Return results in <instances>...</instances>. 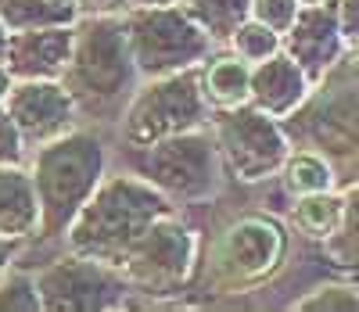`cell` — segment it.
Wrapping results in <instances>:
<instances>
[{
	"mask_svg": "<svg viewBox=\"0 0 359 312\" xmlns=\"http://www.w3.org/2000/svg\"><path fill=\"white\" fill-rule=\"evenodd\" d=\"M76 15L90 18V15H126L130 11V0H72Z\"/></svg>",
	"mask_w": 359,
	"mask_h": 312,
	"instance_id": "f1b7e54d",
	"label": "cell"
},
{
	"mask_svg": "<svg viewBox=\"0 0 359 312\" xmlns=\"http://www.w3.org/2000/svg\"><path fill=\"white\" fill-rule=\"evenodd\" d=\"M208 118H212V108L201 93L198 69H184L144 79V86L130 93L118 133H123V144L133 151L187 130H201L208 126Z\"/></svg>",
	"mask_w": 359,
	"mask_h": 312,
	"instance_id": "5b68a950",
	"label": "cell"
},
{
	"mask_svg": "<svg viewBox=\"0 0 359 312\" xmlns=\"http://www.w3.org/2000/svg\"><path fill=\"white\" fill-rule=\"evenodd\" d=\"M298 8H302L298 0H252L248 18L262 22L266 29H273V33H280V36H284V29L294 22Z\"/></svg>",
	"mask_w": 359,
	"mask_h": 312,
	"instance_id": "484cf974",
	"label": "cell"
},
{
	"mask_svg": "<svg viewBox=\"0 0 359 312\" xmlns=\"http://www.w3.org/2000/svg\"><path fill=\"white\" fill-rule=\"evenodd\" d=\"M40 233V201L33 191V176L18 165H0V237L33 240Z\"/></svg>",
	"mask_w": 359,
	"mask_h": 312,
	"instance_id": "2e32d148",
	"label": "cell"
},
{
	"mask_svg": "<svg viewBox=\"0 0 359 312\" xmlns=\"http://www.w3.org/2000/svg\"><path fill=\"white\" fill-rule=\"evenodd\" d=\"M298 4H331V0H298Z\"/></svg>",
	"mask_w": 359,
	"mask_h": 312,
	"instance_id": "836d02e7",
	"label": "cell"
},
{
	"mask_svg": "<svg viewBox=\"0 0 359 312\" xmlns=\"http://www.w3.org/2000/svg\"><path fill=\"white\" fill-rule=\"evenodd\" d=\"M118 273L130 291L151 298L180 294L198 273V233L180 219V212H169L144 230V237L126 252Z\"/></svg>",
	"mask_w": 359,
	"mask_h": 312,
	"instance_id": "9c48e42d",
	"label": "cell"
},
{
	"mask_svg": "<svg viewBox=\"0 0 359 312\" xmlns=\"http://www.w3.org/2000/svg\"><path fill=\"white\" fill-rule=\"evenodd\" d=\"M162 4H180V0H130V8H162Z\"/></svg>",
	"mask_w": 359,
	"mask_h": 312,
	"instance_id": "1f68e13d",
	"label": "cell"
},
{
	"mask_svg": "<svg viewBox=\"0 0 359 312\" xmlns=\"http://www.w3.org/2000/svg\"><path fill=\"white\" fill-rule=\"evenodd\" d=\"M291 308H298V312H352V308H359V287L355 284H323V287H313L306 298L291 301Z\"/></svg>",
	"mask_w": 359,
	"mask_h": 312,
	"instance_id": "d4e9b609",
	"label": "cell"
},
{
	"mask_svg": "<svg viewBox=\"0 0 359 312\" xmlns=\"http://www.w3.org/2000/svg\"><path fill=\"white\" fill-rule=\"evenodd\" d=\"M341 215V191H316V194H298L294 198V226L313 240H323L334 230Z\"/></svg>",
	"mask_w": 359,
	"mask_h": 312,
	"instance_id": "7402d4cb",
	"label": "cell"
},
{
	"mask_svg": "<svg viewBox=\"0 0 359 312\" xmlns=\"http://www.w3.org/2000/svg\"><path fill=\"white\" fill-rule=\"evenodd\" d=\"M334 4V18H338V33L345 40V47H359V0H331Z\"/></svg>",
	"mask_w": 359,
	"mask_h": 312,
	"instance_id": "83f0119b",
	"label": "cell"
},
{
	"mask_svg": "<svg viewBox=\"0 0 359 312\" xmlns=\"http://www.w3.org/2000/svg\"><path fill=\"white\" fill-rule=\"evenodd\" d=\"M176 212V205L155 191L151 183L137 172H118L97 183V191L86 198L72 226L65 230L69 252L97 259L104 266H123L126 252L144 237V230L162 215Z\"/></svg>",
	"mask_w": 359,
	"mask_h": 312,
	"instance_id": "6da1fadb",
	"label": "cell"
},
{
	"mask_svg": "<svg viewBox=\"0 0 359 312\" xmlns=\"http://www.w3.org/2000/svg\"><path fill=\"white\" fill-rule=\"evenodd\" d=\"M180 4H184L187 15L208 33V40L219 47L233 36V29L248 18L252 0H180Z\"/></svg>",
	"mask_w": 359,
	"mask_h": 312,
	"instance_id": "ffe728a7",
	"label": "cell"
},
{
	"mask_svg": "<svg viewBox=\"0 0 359 312\" xmlns=\"http://www.w3.org/2000/svg\"><path fill=\"white\" fill-rule=\"evenodd\" d=\"M123 22H126V40H130L137 76L144 79L198 69L216 47L205 29L187 15L184 4L130 8Z\"/></svg>",
	"mask_w": 359,
	"mask_h": 312,
	"instance_id": "52a82bcc",
	"label": "cell"
},
{
	"mask_svg": "<svg viewBox=\"0 0 359 312\" xmlns=\"http://www.w3.org/2000/svg\"><path fill=\"white\" fill-rule=\"evenodd\" d=\"M72 25L15 29L4 50L8 72L15 79H62L72 54Z\"/></svg>",
	"mask_w": 359,
	"mask_h": 312,
	"instance_id": "5bb4252c",
	"label": "cell"
},
{
	"mask_svg": "<svg viewBox=\"0 0 359 312\" xmlns=\"http://www.w3.org/2000/svg\"><path fill=\"white\" fill-rule=\"evenodd\" d=\"M309 76L294 65V61L277 50L273 57L259 61V65H252V76H248V104L273 115V118H287L298 104H302L309 97Z\"/></svg>",
	"mask_w": 359,
	"mask_h": 312,
	"instance_id": "9a60e30c",
	"label": "cell"
},
{
	"mask_svg": "<svg viewBox=\"0 0 359 312\" xmlns=\"http://www.w3.org/2000/svg\"><path fill=\"white\" fill-rule=\"evenodd\" d=\"M280 126L291 147L320 151L338 179H359V47L345 50L338 65L313 83L309 97L280 118Z\"/></svg>",
	"mask_w": 359,
	"mask_h": 312,
	"instance_id": "7a4b0ae2",
	"label": "cell"
},
{
	"mask_svg": "<svg viewBox=\"0 0 359 312\" xmlns=\"http://www.w3.org/2000/svg\"><path fill=\"white\" fill-rule=\"evenodd\" d=\"M4 108L22 133L25 147H40L76 126L79 104L62 79H15Z\"/></svg>",
	"mask_w": 359,
	"mask_h": 312,
	"instance_id": "7c38bea8",
	"label": "cell"
},
{
	"mask_svg": "<svg viewBox=\"0 0 359 312\" xmlns=\"http://www.w3.org/2000/svg\"><path fill=\"white\" fill-rule=\"evenodd\" d=\"M287 252V233L269 215L237 219L212 252V280L223 291H248L280 266Z\"/></svg>",
	"mask_w": 359,
	"mask_h": 312,
	"instance_id": "8fae6325",
	"label": "cell"
},
{
	"mask_svg": "<svg viewBox=\"0 0 359 312\" xmlns=\"http://www.w3.org/2000/svg\"><path fill=\"white\" fill-rule=\"evenodd\" d=\"M226 47L241 57V61H248V65H259V61L273 57V54L280 50V33L266 29V25L255 22V18H245L241 25L233 29V36L226 40Z\"/></svg>",
	"mask_w": 359,
	"mask_h": 312,
	"instance_id": "603a6c76",
	"label": "cell"
},
{
	"mask_svg": "<svg viewBox=\"0 0 359 312\" xmlns=\"http://www.w3.org/2000/svg\"><path fill=\"white\" fill-rule=\"evenodd\" d=\"M133 154L137 176H144L172 205L208 201L223 183V162L208 126L155 140L147 147H133Z\"/></svg>",
	"mask_w": 359,
	"mask_h": 312,
	"instance_id": "8992f818",
	"label": "cell"
},
{
	"mask_svg": "<svg viewBox=\"0 0 359 312\" xmlns=\"http://www.w3.org/2000/svg\"><path fill=\"white\" fill-rule=\"evenodd\" d=\"M280 50L309 76V83H320L348 50L338 33L334 4H302L298 8L294 22L280 36Z\"/></svg>",
	"mask_w": 359,
	"mask_h": 312,
	"instance_id": "4fadbf2b",
	"label": "cell"
},
{
	"mask_svg": "<svg viewBox=\"0 0 359 312\" xmlns=\"http://www.w3.org/2000/svg\"><path fill=\"white\" fill-rule=\"evenodd\" d=\"M18 247L22 240H11V237H0V273H4L15 259H18Z\"/></svg>",
	"mask_w": 359,
	"mask_h": 312,
	"instance_id": "f546056e",
	"label": "cell"
},
{
	"mask_svg": "<svg viewBox=\"0 0 359 312\" xmlns=\"http://www.w3.org/2000/svg\"><path fill=\"white\" fill-rule=\"evenodd\" d=\"M33 276L43 312H108L118 308L130 294V284L115 266H104L76 252L43 266Z\"/></svg>",
	"mask_w": 359,
	"mask_h": 312,
	"instance_id": "30bf717a",
	"label": "cell"
},
{
	"mask_svg": "<svg viewBox=\"0 0 359 312\" xmlns=\"http://www.w3.org/2000/svg\"><path fill=\"white\" fill-rule=\"evenodd\" d=\"M208 126H212L208 133L216 140L223 172L237 183H262L269 176H277L291 151V140L280 126V118L266 115L252 104L212 111Z\"/></svg>",
	"mask_w": 359,
	"mask_h": 312,
	"instance_id": "ba28073f",
	"label": "cell"
},
{
	"mask_svg": "<svg viewBox=\"0 0 359 312\" xmlns=\"http://www.w3.org/2000/svg\"><path fill=\"white\" fill-rule=\"evenodd\" d=\"M62 83L86 111H108L137 90V65L123 15H90L72 25V54Z\"/></svg>",
	"mask_w": 359,
	"mask_h": 312,
	"instance_id": "277c9868",
	"label": "cell"
},
{
	"mask_svg": "<svg viewBox=\"0 0 359 312\" xmlns=\"http://www.w3.org/2000/svg\"><path fill=\"white\" fill-rule=\"evenodd\" d=\"M320 247H323V255H327L331 266L359 276V179L345 183L341 215H338L334 230L320 240Z\"/></svg>",
	"mask_w": 359,
	"mask_h": 312,
	"instance_id": "ac0fdd59",
	"label": "cell"
},
{
	"mask_svg": "<svg viewBox=\"0 0 359 312\" xmlns=\"http://www.w3.org/2000/svg\"><path fill=\"white\" fill-rule=\"evenodd\" d=\"M11 83H15V76L8 72V65H4V61H0V104H4V97H8Z\"/></svg>",
	"mask_w": 359,
	"mask_h": 312,
	"instance_id": "4dcf8cb0",
	"label": "cell"
},
{
	"mask_svg": "<svg viewBox=\"0 0 359 312\" xmlns=\"http://www.w3.org/2000/svg\"><path fill=\"white\" fill-rule=\"evenodd\" d=\"M248 76H252V65L241 61L233 50L208 54L198 65V83L212 111L248 104Z\"/></svg>",
	"mask_w": 359,
	"mask_h": 312,
	"instance_id": "e0dca14e",
	"label": "cell"
},
{
	"mask_svg": "<svg viewBox=\"0 0 359 312\" xmlns=\"http://www.w3.org/2000/svg\"><path fill=\"white\" fill-rule=\"evenodd\" d=\"M22 154H25V140H22V133L15 130L8 108L0 104V165H18Z\"/></svg>",
	"mask_w": 359,
	"mask_h": 312,
	"instance_id": "4316f807",
	"label": "cell"
},
{
	"mask_svg": "<svg viewBox=\"0 0 359 312\" xmlns=\"http://www.w3.org/2000/svg\"><path fill=\"white\" fill-rule=\"evenodd\" d=\"M0 18L15 33L36 25H72L79 15L72 0H0Z\"/></svg>",
	"mask_w": 359,
	"mask_h": 312,
	"instance_id": "44dd1931",
	"label": "cell"
},
{
	"mask_svg": "<svg viewBox=\"0 0 359 312\" xmlns=\"http://www.w3.org/2000/svg\"><path fill=\"white\" fill-rule=\"evenodd\" d=\"M280 176L287 183V191L298 198V194H316V191H331L338 186V176L331 169V162L323 158L320 151H309V147H291L287 158L280 165Z\"/></svg>",
	"mask_w": 359,
	"mask_h": 312,
	"instance_id": "d6986e66",
	"label": "cell"
},
{
	"mask_svg": "<svg viewBox=\"0 0 359 312\" xmlns=\"http://www.w3.org/2000/svg\"><path fill=\"white\" fill-rule=\"evenodd\" d=\"M8 40H11V29H8V22L0 18V61H4V50H8Z\"/></svg>",
	"mask_w": 359,
	"mask_h": 312,
	"instance_id": "d6a6232c",
	"label": "cell"
},
{
	"mask_svg": "<svg viewBox=\"0 0 359 312\" xmlns=\"http://www.w3.org/2000/svg\"><path fill=\"white\" fill-rule=\"evenodd\" d=\"M108 158L104 144L90 130H69L36 147L29 176H33V191L40 201V233L43 240L65 237L86 198L97 191L104 179Z\"/></svg>",
	"mask_w": 359,
	"mask_h": 312,
	"instance_id": "3957f363",
	"label": "cell"
},
{
	"mask_svg": "<svg viewBox=\"0 0 359 312\" xmlns=\"http://www.w3.org/2000/svg\"><path fill=\"white\" fill-rule=\"evenodd\" d=\"M0 312H43L33 273H22L15 266L0 273Z\"/></svg>",
	"mask_w": 359,
	"mask_h": 312,
	"instance_id": "cb8c5ba5",
	"label": "cell"
}]
</instances>
